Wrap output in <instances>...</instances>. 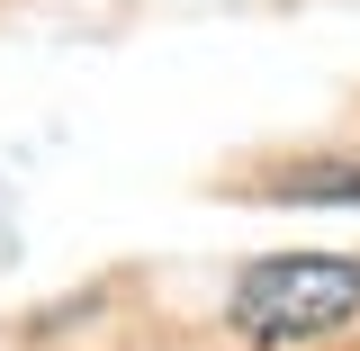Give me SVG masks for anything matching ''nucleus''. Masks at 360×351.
Returning <instances> with one entry per match:
<instances>
[{
  "label": "nucleus",
  "mask_w": 360,
  "mask_h": 351,
  "mask_svg": "<svg viewBox=\"0 0 360 351\" xmlns=\"http://www.w3.org/2000/svg\"><path fill=\"white\" fill-rule=\"evenodd\" d=\"M352 315H360V262L352 253H270L225 298V324L252 351H297L315 333H342Z\"/></svg>",
  "instance_id": "1"
},
{
  "label": "nucleus",
  "mask_w": 360,
  "mask_h": 351,
  "mask_svg": "<svg viewBox=\"0 0 360 351\" xmlns=\"http://www.w3.org/2000/svg\"><path fill=\"white\" fill-rule=\"evenodd\" d=\"M270 198H288V208H360V162H297V172H270Z\"/></svg>",
  "instance_id": "2"
}]
</instances>
